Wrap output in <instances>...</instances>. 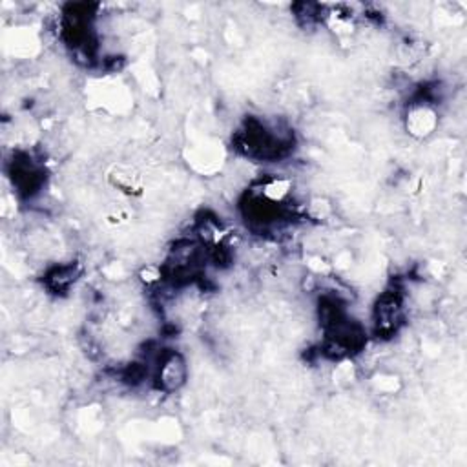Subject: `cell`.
I'll return each instance as SVG.
<instances>
[{
    "mask_svg": "<svg viewBox=\"0 0 467 467\" xmlns=\"http://www.w3.org/2000/svg\"><path fill=\"white\" fill-rule=\"evenodd\" d=\"M151 361H153L151 378L159 390L171 394L186 383L188 365L181 352L173 348H159Z\"/></svg>",
    "mask_w": 467,
    "mask_h": 467,
    "instance_id": "obj_1",
    "label": "cell"
},
{
    "mask_svg": "<svg viewBox=\"0 0 467 467\" xmlns=\"http://www.w3.org/2000/svg\"><path fill=\"white\" fill-rule=\"evenodd\" d=\"M438 109L436 104L423 97H414L409 100L403 115V126L407 133L414 139H425L432 135L438 128Z\"/></svg>",
    "mask_w": 467,
    "mask_h": 467,
    "instance_id": "obj_2",
    "label": "cell"
},
{
    "mask_svg": "<svg viewBox=\"0 0 467 467\" xmlns=\"http://www.w3.org/2000/svg\"><path fill=\"white\" fill-rule=\"evenodd\" d=\"M82 274V266L78 263H64L49 268L44 275V285L51 294L62 296L71 290V286L77 283V279Z\"/></svg>",
    "mask_w": 467,
    "mask_h": 467,
    "instance_id": "obj_3",
    "label": "cell"
}]
</instances>
